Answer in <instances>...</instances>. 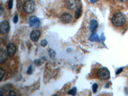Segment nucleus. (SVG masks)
Listing matches in <instances>:
<instances>
[{"mask_svg":"<svg viewBox=\"0 0 128 96\" xmlns=\"http://www.w3.org/2000/svg\"><path fill=\"white\" fill-rule=\"evenodd\" d=\"M126 16L124 13L117 12L114 14L112 18V23L115 27H121L126 23Z\"/></svg>","mask_w":128,"mask_h":96,"instance_id":"nucleus-1","label":"nucleus"},{"mask_svg":"<svg viewBox=\"0 0 128 96\" xmlns=\"http://www.w3.org/2000/svg\"><path fill=\"white\" fill-rule=\"evenodd\" d=\"M97 76L101 80H108L110 77V71L106 68H100L97 72Z\"/></svg>","mask_w":128,"mask_h":96,"instance_id":"nucleus-2","label":"nucleus"},{"mask_svg":"<svg viewBox=\"0 0 128 96\" xmlns=\"http://www.w3.org/2000/svg\"><path fill=\"white\" fill-rule=\"evenodd\" d=\"M36 7L35 2L31 0H28L24 3L23 8L24 10L27 13L31 14L34 11Z\"/></svg>","mask_w":128,"mask_h":96,"instance_id":"nucleus-3","label":"nucleus"},{"mask_svg":"<svg viewBox=\"0 0 128 96\" xmlns=\"http://www.w3.org/2000/svg\"><path fill=\"white\" fill-rule=\"evenodd\" d=\"M10 26L9 22L8 21H4L1 22L0 24V30L1 34H6L8 33L10 31Z\"/></svg>","mask_w":128,"mask_h":96,"instance_id":"nucleus-4","label":"nucleus"},{"mask_svg":"<svg viewBox=\"0 0 128 96\" xmlns=\"http://www.w3.org/2000/svg\"><path fill=\"white\" fill-rule=\"evenodd\" d=\"M29 23L30 27L36 28L40 26L41 22L38 17L36 16H32L29 18Z\"/></svg>","mask_w":128,"mask_h":96,"instance_id":"nucleus-5","label":"nucleus"},{"mask_svg":"<svg viewBox=\"0 0 128 96\" xmlns=\"http://www.w3.org/2000/svg\"><path fill=\"white\" fill-rule=\"evenodd\" d=\"M7 51L9 56L10 57H12L16 52V46L14 44L11 43H9L7 46Z\"/></svg>","mask_w":128,"mask_h":96,"instance_id":"nucleus-6","label":"nucleus"},{"mask_svg":"<svg viewBox=\"0 0 128 96\" xmlns=\"http://www.w3.org/2000/svg\"><path fill=\"white\" fill-rule=\"evenodd\" d=\"M41 36V32L38 30H34L30 33V38L32 41L36 42L40 38Z\"/></svg>","mask_w":128,"mask_h":96,"instance_id":"nucleus-7","label":"nucleus"},{"mask_svg":"<svg viewBox=\"0 0 128 96\" xmlns=\"http://www.w3.org/2000/svg\"><path fill=\"white\" fill-rule=\"evenodd\" d=\"M60 20L64 23H69L72 20V16L69 13H64L60 17Z\"/></svg>","mask_w":128,"mask_h":96,"instance_id":"nucleus-8","label":"nucleus"},{"mask_svg":"<svg viewBox=\"0 0 128 96\" xmlns=\"http://www.w3.org/2000/svg\"><path fill=\"white\" fill-rule=\"evenodd\" d=\"M98 27V22L95 19L90 20V28L92 33H95Z\"/></svg>","mask_w":128,"mask_h":96,"instance_id":"nucleus-9","label":"nucleus"},{"mask_svg":"<svg viewBox=\"0 0 128 96\" xmlns=\"http://www.w3.org/2000/svg\"><path fill=\"white\" fill-rule=\"evenodd\" d=\"M78 4V0H68V7L70 10H73L77 7Z\"/></svg>","mask_w":128,"mask_h":96,"instance_id":"nucleus-10","label":"nucleus"},{"mask_svg":"<svg viewBox=\"0 0 128 96\" xmlns=\"http://www.w3.org/2000/svg\"><path fill=\"white\" fill-rule=\"evenodd\" d=\"M8 59L7 54L6 50L1 49L0 52V61L1 64L6 62Z\"/></svg>","mask_w":128,"mask_h":96,"instance_id":"nucleus-11","label":"nucleus"},{"mask_svg":"<svg viewBox=\"0 0 128 96\" xmlns=\"http://www.w3.org/2000/svg\"><path fill=\"white\" fill-rule=\"evenodd\" d=\"M12 88V85L8 84L5 85L3 87H1L0 89V95H4V94L9 91H10L11 88Z\"/></svg>","mask_w":128,"mask_h":96,"instance_id":"nucleus-12","label":"nucleus"},{"mask_svg":"<svg viewBox=\"0 0 128 96\" xmlns=\"http://www.w3.org/2000/svg\"><path fill=\"white\" fill-rule=\"evenodd\" d=\"M89 40L91 42H98L100 39L98 36L96 32L92 33L89 37Z\"/></svg>","mask_w":128,"mask_h":96,"instance_id":"nucleus-13","label":"nucleus"},{"mask_svg":"<svg viewBox=\"0 0 128 96\" xmlns=\"http://www.w3.org/2000/svg\"><path fill=\"white\" fill-rule=\"evenodd\" d=\"M82 14V6H79L77 8L75 12V17L76 19L79 18Z\"/></svg>","mask_w":128,"mask_h":96,"instance_id":"nucleus-14","label":"nucleus"},{"mask_svg":"<svg viewBox=\"0 0 128 96\" xmlns=\"http://www.w3.org/2000/svg\"><path fill=\"white\" fill-rule=\"evenodd\" d=\"M68 94H70L72 96H75L77 94V88L76 87H74L71 90H69L68 91Z\"/></svg>","mask_w":128,"mask_h":96,"instance_id":"nucleus-15","label":"nucleus"},{"mask_svg":"<svg viewBox=\"0 0 128 96\" xmlns=\"http://www.w3.org/2000/svg\"><path fill=\"white\" fill-rule=\"evenodd\" d=\"M0 81H1L3 78L6 75V70L3 68H0Z\"/></svg>","mask_w":128,"mask_h":96,"instance_id":"nucleus-16","label":"nucleus"},{"mask_svg":"<svg viewBox=\"0 0 128 96\" xmlns=\"http://www.w3.org/2000/svg\"><path fill=\"white\" fill-rule=\"evenodd\" d=\"M48 52H49V55H50L51 58H55V56H56V52L53 50L50 49L48 50Z\"/></svg>","mask_w":128,"mask_h":96,"instance_id":"nucleus-17","label":"nucleus"},{"mask_svg":"<svg viewBox=\"0 0 128 96\" xmlns=\"http://www.w3.org/2000/svg\"><path fill=\"white\" fill-rule=\"evenodd\" d=\"M48 43V41L46 39H43V40H41V45L42 47H45L47 46Z\"/></svg>","mask_w":128,"mask_h":96,"instance_id":"nucleus-18","label":"nucleus"},{"mask_svg":"<svg viewBox=\"0 0 128 96\" xmlns=\"http://www.w3.org/2000/svg\"><path fill=\"white\" fill-rule=\"evenodd\" d=\"M33 73V67L32 65H30L27 71V74L28 75H31Z\"/></svg>","mask_w":128,"mask_h":96,"instance_id":"nucleus-19","label":"nucleus"},{"mask_svg":"<svg viewBox=\"0 0 128 96\" xmlns=\"http://www.w3.org/2000/svg\"><path fill=\"white\" fill-rule=\"evenodd\" d=\"M98 85L96 83H94L92 86V90L94 93H96L98 88Z\"/></svg>","mask_w":128,"mask_h":96,"instance_id":"nucleus-20","label":"nucleus"},{"mask_svg":"<svg viewBox=\"0 0 128 96\" xmlns=\"http://www.w3.org/2000/svg\"><path fill=\"white\" fill-rule=\"evenodd\" d=\"M13 0H9L8 4V6L10 10H11V9L12 8L13 4Z\"/></svg>","mask_w":128,"mask_h":96,"instance_id":"nucleus-21","label":"nucleus"},{"mask_svg":"<svg viewBox=\"0 0 128 96\" xmlns=\"http://www.w3.org/2000/svg\"><path fill=\"white\" fill-rule=\"evenodd\" d=\"M9 95L10 96H16L17 94L16 92L13 90H12L10 91L9 93Z\"/></svg>","mask_w":128,"mask_h":96,"instance_id":"nucleus-22","label":"nucleus"},{"mask_svg":"<svg viewBox=\"0 0 128 96\" xmlns=\"http://www.w3.org/2000/svg\"><path fill=\"white\" fill-rule=\"evenodd\" d=\"M18 15H15V16H14V17H13V22H14V23H17V22H18Z\"/></svg>","mask_w":128,"mask_h":96,"instance_id":"nucleus-23","label":"nucleus"},{"mask_svg":"<svg viewBox=\"0 0 128 96\" xmlns=\"http://www.w3.org/2000/svg\"><path fill=\"white\" fill-rule=\"evenodd\" d=\"M34 64H36V65H37V66L39 65L40 66L41 64V60L40 59H36L34 61Z\"/></svg>","mask_w":128,"mask_h":96,"instance_id":"nucleus-24","label":"nucleus"},{"mask_svg":"<svg viewBox=\"0 0 128 96\" xmlns=\"http://www.w3.org/2000/svg\"><path fill=\"white\" fill-rule=\"evenodd\" d=\"M122 68H120V69H118V70L116 72V75H118V74L120 73L122 71Z\"/></svg>","mask_w":128,"mask_h":96,"instance_id":"nucleus-25","label":"nucleus"},{"mask_svg":"<svg viewBox=\"0 0 128 96\" xmlns=\"http://www.w3.org/2000/svg\"><path fill=\"white\" fill-rule=\"evenodd\" d=\"M106 38L105 37V36H104V34H102L101 36V40L102 41H104L105 40Z\"/></svg>","mask_w":128,"mask_h":96,"instance_id":"nucleus-26","label":"nucleus"},{"mask_svg":"<svg viewBox=\"0 0 128 96\" xmlns=\"http://www.w3.org/2000/svg\"><path fill=\"white\" fill-rule=\"evenodd\" d=\"M98 0H90V3L92 4H94L95 3H96Z\"/></svg>","mask_w":128,"mask_h":96,"instance_id":"nucleus-27","label":"nucleus"},{"mask_svg":"<svg viewBox=\"0 0 128 96\" xmlns=\"http://www.w3.org/2000/svg\"><path fill=\"white\" fill-rule=\"evenodd\" d=\"M118 1L119 2H126L128 0H116Z\"/></svg>","mask_w":128,"mask_h":96,"instance_id":"nucleus-28","label":"nucleus"}]
</instances>
